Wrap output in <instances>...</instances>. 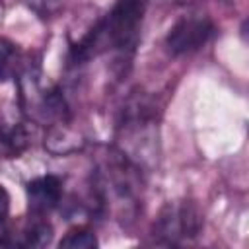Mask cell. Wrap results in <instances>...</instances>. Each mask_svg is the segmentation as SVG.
<instances>
[{"mask_svg":"<svg viewBox=\"0 0 249 249\" xmlns=\"http://www.w3.org/2000/svg\"><path fill=\"white\" fill-rule=\"evenodd\" d=\"M146 6L148 0H115L105 16L70 45L68 64L78 68L101 54H130L140 37Z\"/></svg>","mask_w":249,"mask_h":249,"instance_id":"1","label":"cell"},{"mask_svg":"<svg viewBox=\"0 0 249 249\" xmlns=\"http://www.w3.org/2000/svg\"><path fill=\"white\" fill-rule=\"evenodd\" d=\"M144 173L119 148L107 146L99 152L93 171V195L101 210L113 212L128 222L142 204Z\"/></svg>","mask_w":249,"mask_h":249,"instance_id":"2","label":"cell"},{"mask_svg":"<svg viewBox=\"0 0 249 249\" xmlns=\"http://www.w3.org/2000/svg\"><path fill=\"white\" fill-rule=\"evenodd\" d=\"M115 148L138 167H154L160 160V113L152 99L134 93L119 109Z\"/></svg>","mask_w":249,"mask_h":249,"instance_id":"3","label":"cell"},{"mask_svg":"<svg viewBox=\"0 0 249 249\" xmlns=\"http://www.w3.org/2000/svg\"><path fill=\"white\" fill-rule=\"evenodd\" d=\"M204 226V216L195 200L183 198L167 202L154 226H152V243L156 245H185L195 241Z\"/></svg>","mask_w":249,"mask_h":249,"instance_id":"4","label":"cell"},{"mask_svg":"<svg viewBox=\"0 0 249 249\" xmlns=\"http://www.w3.org/2000/svg\"><path fill=\"white\" fill-rule=\"evenodd\" d=\"M216 35V23L206 14L181 16L165 33L163 45L171 56H189L210 43Z\"/></svg>","mask_w":249,"mask_h":249,"instance_id":"5","label":"cell"},{"mask_svg":"<svg viewBox=\"0 0 249 249\" xmlns=\"http://www.w3.org/2000/svg\"><path fill=\"white\" fill-rule=\"evenodd\" d=\"M25 195L29 210L37 216H43L54 210L62 200V179L58 175L47 173L39 175L25 183Z\"/></svg>","mask_w":249,"mask_h":249,"instance_id":"6","label":"cell"},{"mask_svg":"<svg viewBox=\"0 0 249 249\" xmlns=\"http://www.w3.org/2000/svg\"><path fill=\"white\" fill-rule=\"evenodd\" d=\"M31 144V132L25 123H2L0 124V146L8 156H19Z\"/></svg>","mask_w":249,"mask_h":249,"instance_id":"7","label":"cell"},{"mask_svg":"<svg viewBox=\"0 0 249 249\" xmlns=\"http://www.w3.org/2000/svg\"><path fill=\"white\" fill-rule=\"evenodd\" d=\"M23 66L25 60L19 47L10 39L0 37V84L18 78Z\"/></svg>","mask_w":249,"mask_h":249,"instance_id":"8","label":"cell"},{"mask_svg":"<svg viewBox=\"0 0 249 249\" xmlns=\"http://www.w3.org/2000/svg\"><path fill=\"white\" fill-rule=\"evenodd\" d=\"M19 235H21V239L18 241L19 247H43L53 239V226L45 220L35 218L21 230Z\"/></svg>","mask_w":249,"mask_h":249,"instance_id":"9","label":"cell"},{"mask_svg":"<svg viewBox=\"0 0 249 249\" xmlns=\"http://www.w3.org/2000/svg\"><path fill=\"white\" fill-rule=\"evenodd\" d=\"M60 247L66 249H93L99 245L95 233L86 226H76L64 233V237L58 241Z\"/></svg>","mask_w":249,"mask_h":249,"instance_id":"10","label":"cell"},{"mask_svg":"<svg viewBox=\"0 0 249 249\" xmlns=\"http://www.w3.org/2000/svg\"><path fill=\"white\" fill-rule=\"evenodd\" d=\"M72 0H23L27 10H31L41 19H53L62 14Z\"/></svg>","mask_w":249,"mask_h":249,"instance_id":"11","label":"cell"},{"mask_svg":"<svg viewBox=\"0 0 249 249\" xmlns=\"http://www.w3.org/2000/svg\"><path fill=\"white\" fill-rule=\"evenodd\" d=\"M8 214H10V193H8V189L0 183V224L6 222Z\"/></svg>","mask_w":249,"mask_h":249,"instance_id":"12","label":"cell"},{"mask_svg":"<svg viewBox=\"0 0 249 249\" xmlns=\"http://www.w3.org/2000/svg\"><path fill=\"white\" fill-rule=\"evenodd\" d=\"M2 16H4V4H2V0H0V21H2Z\"/></svg>","mask_w":249,"mask_h":249,"instance_id":"13","label":"cell"},{"mask_svg":"<svg viewBox=\"0 0 249 249\" xmlns=\"http://www.w3.org/2000/svg\"><path fill=\"white\" fill-rule=\"evenodd\" d=\"M173 2H179V4H185V2H191V0H173Z\"/></svg>","mask_w":249,"mask_h":249,"instance_id":"14","label":"cell"}]
</instances>
